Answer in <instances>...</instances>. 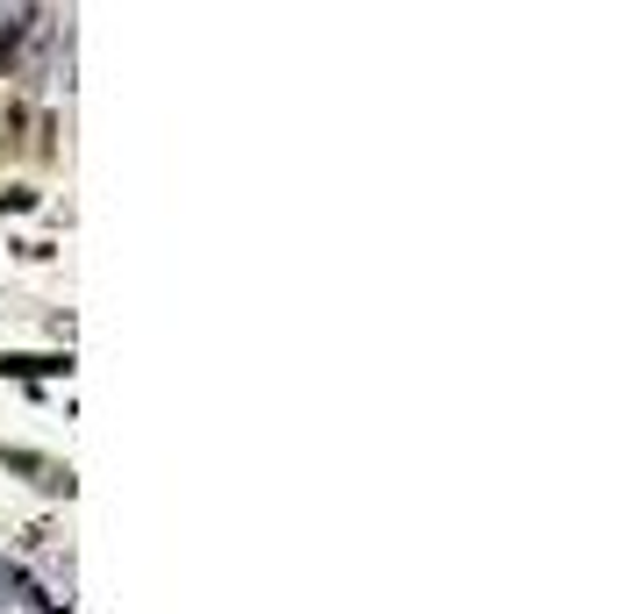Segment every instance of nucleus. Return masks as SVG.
Here are the masks:
<instances>
[{
  "label": "nucleus",
  "mask_w": 636,
  "mask_h": 614,
  "mask_svg": "<svg viewBox=\"0 0 636 614\" xmlns=\"http://www.w3.org/2000/svg\"><path fill=\"white\" fill-rule=\"evenodd\" d=\"M29 614H72V600H51V607H29Z\"/></svg>",
  "instance_id": "obj_9"
},
{
  "label": "nucleus",
  "mask_w": 636,
  "mask_h": 614,
  "mask_svg": "<svg viewBox=\"0 0 636 614\" xmlns=\"http://www.w3.org/2000/svg\"><path fill=\"white\" fill-rule=\"evenodd\" d=\"M0 472L22 478V486H36L43 500H72V494H79L72 464H65V458H51V450H29V444H0Z\"/></svg>",
  "instance_id": "obj_1"
},
{
  "label": "nucleus",
  "mask_w": 636,
  "mask_h": 614,
  "mask_svg": "<svg viewBox=\"0 0 636 614\" xmlns=\"http://www.w3.org/2000/svg\"><path fill=\"white\" fill-rule=\"evenodd\" d=\"M8 251H15L22 265H58V251H65V243H58V236H8Z\"/></svg>",
  "instance_id": "obj_6"
},
{
  "label": "nucleus",
  "mask_w": 636,
  "mask_h": 614,
  "mask_svg": "<svg viewBox=\"0 0 636 614\" xmlns=\"http://www.w3.org/2000/svg\"><path fill=\"white\" fill-rule=\"evenodd\" d=\"M51 543H58V522H51V514H43V522H29V529L15 536V550H22V558H36V550H51Z\"/></svg>",
  "instance_id": "obj_7"
},
{
  "label": "nucleus",
  "mask_w": 636,
  "mask_h": 614,
  "mask_svg": "<svg viewBox=\"0 0 636 614\" xmlns=\"http://www.w3.org/2000/svg\"><path fill=\"white\" fill-rule=\"evenodd\" d=\"M43 336H58V343H72V307H51V315H43Z\"/></svg>",
  "instance_id": "obj_8"
},
{
  "label": "nucleus",
  "mask_w": 636,
  "mask_h": 614,
  "mask_svg": "<svg viewBox=\"0 0 636 614\" xmlns=\"http://www.w3.org/2000/svg\"><path fill=\"white\" fill-rule=\"evenodd\" d=\"M58 137H65V115L36 101V121H29V165H43V171H51L58 157H65V143H58Z\"/></svg>",
  "instance_id": "obj_4"
},
{
  "label": "nucleus",
  "mask_w": 636,
  "mask_h": 614,
  "mask_svg": "<svg viewBox=\"0 0 636 614\" xmlns=\"http://www.w3.org/2000/svg\"><path fill=\"white\" fill-rule=\"evenodd\" d=\"M72 343L65 350H0V379H15V386H51V379H72Z\"/></svg>",
  "instance_id": "obj_2"
},
{
  "label": "nucleus",
  "mask_w": 636,
  "mask_h": 614,
  "mask_svg": "<svg viewBox=\"0 0 636 614\" xmlns=\"http://www.w3.org/2000/svg\"><path fill=\"white\" fill-rule=\"evenodd\" d=\"M43 187H29V179H8V187H0V222H15V215H43Z\"/></svg>",
  "instance_id": "obj_5"
},
{
  "label": "nucleus",
  "mask_w": 636,
  "mask_h": 614,
  "mask_svg": "<svg viewBox=\"0 0 636 614\" xmlns=\"http://www.w3.org/2000/svg\"><path fill=\"white\" fill-rule=\"evenodd\" d=\"M29 121H36V101L22 86H8V101H0V165H29Z\"/></svg>",
  "instance_id": "obj_3"
}]
</instances>
